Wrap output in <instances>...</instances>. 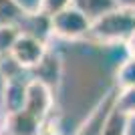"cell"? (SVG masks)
Here are the masks:
<instances>
[{
  "label": "cell",
  "mask_w": 135,
  "mask_h": 135,
  "mask_svg": "<svg viewBox=\"0 0 135 135\" xmlns=\"http://www.w3.org/2000/svg\"><path fill=\"white\" fill-rule=\"evenodd\" d=\"M135 34V4H119L95 18L85 40L97 46L125 45Z\"/></svg>",
  "instance_id": "1"
},
{
  "label": "cell",
  "mask_w": 135,
  "mask_h": 135,
  "mask_svg": "<svg viewBox=\"0 0 135 135\" xmlns=\"http://www.w3.org/2000/svg\"><path fill=\"white\" fill-rule=\"evenodd\" d=\"M89 28H91L89 16L75 4L51 18V34L62 40H85Z\"/></svg>",
  "instance_id": "2"
},
{
  "label": "cell",
  "mask_w": 135,
  "mask_h": 135,
  "mask_svg": "<svg viewBox=\"0 0 135 135\" xmlns=\"http://www.w3.org/2000/svg\"><path fill=\"white\" fill-rule=\"evenodd\" d=\"M46 52H49V45L45 40L20 32L18 40L12 46L10 56L22 71H32L34 67H38V62L45 59Z\"/></svg>",
  "instance_id": "3"
},
{
  "label": "cell",
  "mask_w": 135,
  "mask_h": 135,
  "mask_svg": "<svg viewBox=\"0 0 135 135\" xmlns=\"http://www.w3.org/2000/svg\"><path fill=\"white\" fill-rule=\"evenodd\" d=\"M55 91L49 89L45 83H40L36 79H28L26 83V103H24V111L30 113L32 117L45 123L49 113L52 109V101H55Z\"/></svg>",
  "instance_id": "4"
},
{
  "label": "cell",
  "mask_w": 135,
  "mask_h": 135,
  "mask_svg": "<svg viewBox=\"0 0 135 135\" xmlns=\"http://www.w3.org/2000/svg\"><path fill=\"white\" fill-rule=\"evenodd\" d=\"M115 97H117V87H113L107 95L95 105V109L91 111V115L85 119L83 125L79 127L77 135H101L103 133V127H105L109 115H111V111H113Z\"/></svg>",
  "instance_id": "5"
},
{
  "label": "cell",
  "mask_w": 135,
  "mask_h": 135,
  "mask_svg": "<svg viewBox=\"0 0 135 135\" xmlns=\"http://www.w3.org/2000/svg\"><path fill=\"white\" fill-rule=\"evenodd\" d=\"M32 79L40 81V83H45L49 89L55 91L61 83V77H62V61L61 56L56 55L55 51L49 49V52L45 55V59L38 62V67L32 69Z\"/></svg>",
  "instance_id": "6"
},
{
  "label": "cell",
  "mask_w": 135,
  "mask_h": 135,
  "mask_svg": "<svg viewBox=\"0 0 135 135\" xmlns=\"http://www.w3.org/2000/svg\"><path fill=\"white\" fill-rule=\"evenodd\" d=\"M0 125H2L10 135H38L45 123L38 121L36 117H32L30 113H26L22 109V111H18V113L6 115Z\"/></svg>",
  "instance_id": "7"
},
{
  "label": "cell",
  "mask_w": 135,
  "mask_h": 135,
  "mask_svg": "<svg viewBox=\"0 0 135 135\" xmlns=\"http://www.w3.org/2000/svg\"><path fill=\"white\" fill-rule=\"evenodd\" d=\"M26 83L28 81H22V77L6 81L4 95H2V111H4V117L10 115V113H18V111L24 109V103H26Z\"/></svg>",
  "instance_id": "8"
},
{
  "label": "cell",
  "mask_w": 135,
  "mask_h": 135,
  "mask_svg": "<svg viewBox=\"0 0 135 135\" xmlns=\"http://www.w3.org/2000/svg\"><path fill=\"white\" fill-rule=\"evenodd\" d=\"M30 16V10H26L18 0H0V26L4 24H14L22 26Z\"/></svg>",
  "instance_id": "9"
},
{
  "label": "cell",
  "mask_w": 135,
  "mask_h": 135,
  "mask_svg": "<svg viewBox=\"0 0 135 135\" xmlns=\"http://www.w3.org/2000/svg\"><path fill=\"white\" fill-rule=\"evenodd\" d=\"M73 4L79 6L81 10L89 16V20L93 22L95 18L103 16L105 12H109L115 6H119V0H75Z\"/></svg>",
  "instance_id": "10"
},
{
  "label": "cell",
  "mask_w": 135,
  "mask_h": 135,
  "mask_svg": "<svg viewBox=\"0 0 135 135\" xmlns=\"http://www.w3.org/2000/svg\"><path fill=\"white\" fill-rule=\"evenodd\" d=\"M113 109H115L117 113H121L123 117L133 119L135 117V87L117 89V97H115Z\"/></svg>",
  "instance_id": "11"
},
{
  "label": "cell",
  "mask_w": 135,
  "mask_h": 135,
  "mask_svg": "<svg viewBox=\"0 0 135 135\" xmlns=\"http://www.w3.org/2000/svg\"><path fill=\"white\" fill-rule=\"evenodd\" d=\"M115 87L117 89H129L135 87V59H125L115 71Z\"/></svg>",
  "instance_id": "12"
},
{
  "label": "cell",
  "mask_w": 135,
  "mask_h": 135,
  "mask_svg": "<svg viewBox=\"0 0 135 135\" xmlns=\"http://www.w3.org/2000/svg\"><path fill=\"white\" fill-rule=\"evenodd\" d=\"M18 36H20V28L18 26H14V24L0 26V61L6 59V56H10L12 46L18 40Z\"/></svg>",
  "instance_id": "13"
},
{
  "label": "cell",
  "mask_w": 135,
  "mask_h": 135,
  "mask_svg": "<svg viewBox=\"0 0 135 135\" xmlns=\"http://www.w3.org/2000/svg\"><path fill=\"white\" fill-rule=\"evenodd\" d=\"M129 121L131 119L123 117L121 113H117L113 109L109 119H107V123H105V127H103L101 135H127V131H129Z\"/></svg>",
  "instance_id": "14"
},
{
  "label": "cell",
  "mask_w": 135,
  "mask_h": 135,
  "mask_svg": "<svg viewBox=\"0 0 135 135\" xmlns=\"http://www.w3.org/2000/svg\"><path fill=\"white\" fill-rule=\"evenodd\" d=\"M73 2H75V0H38L36 12H40V14L46 16V18H52L55 14L62 12L65 8L73 6Z\"/></svg>",
  "instance_id": "15"
},
{
  "label": "cell",
  "mask_w": 135,
  "mask_h": 135,
  "mask_svg": "<svg viewBox=\"0 0 135 135\" xmlns=\"http://www.w3.org/2000/svg\"><path fill=\"white\" fill-rule=\"evenodd\" d=\"M125 51H127V56H129V59H135V34L125 42Z\"/></svg>",
  "instance_id": "16"
},
{
  "label": "cell",
  "mask_w": 135,
  "mask_h": 135,
  "mask_svg": "<svg viewBox=\"0 0 135 135\" xmlns=\"http://www.w3.org/2000/svg\"><path fill=\"white\" fill-rule=\"evenodd\" d=\"M38 135H61V133H59L52 125H42V129H40Z\"/></svg>",
  "instance_id": "17"
},
{
  "label": "cell",
  "mask_w": 135,
  "mask_h": 135,
  "mask_svg": "<svg viewBox=\"0 0 135 135\" xmlns=\"http://www.w3.org/2000/svg\"><path fill=\"white\" fill-rule=\"evenodd\" d=\"M0 135H10V133H8V131H6L4 127H2V125H0Z\"/></svg>",
  "instance_id": "18"
}]
</instances>
